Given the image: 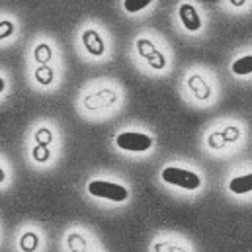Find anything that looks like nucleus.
<instances>
[{
	"label": "nucleus",
	"instance_id": "nucleus-1",
	"mask_svg": "<svg viewBox=\"0 0 252 252\" xmlns=\"http://www.w3.org/2000/svg\"><path fill=\"white\" fill-rule=\"evenodd\" d=\"M162 180L170 186L182 189H197L201 186V178L186 168H178V166H166L162 170Z\"/></svg>",
	"mask_w": 252,
	"mask_h": 252
},
{
	"label": "nucleus",
	"instance_id": "nucleus-8",
	"mask_svg": "<svg viewBox=\"0 0 252 252\" xmlns=\"http://www.w3.org/2000/svg\"><path fill=\"white\" fill-rule=\"evenodd\" d=\"M153 0H124V8L129 14H137L141 10H145Z\"/></svg>",
	"mask_w": 252,
	"mask_h": 252
},
{
	"label": "nucleus",
	"instance_id": "nucleus-6",
	"mask_svg": "<svg viewBox=\"0 0 252 252\" xmlns=\"http://www.w3.org/2000/svg\"><path fill=\"white\" fill-rule=\"evenodd\" d=\"M82 41H84L86 49H88L92 55H102V53H104V43H102V39H100V35H98L96 32H86V33L82 35Z\"/></svg>",
	"mask_w": 252,
	"mask_h": 252
},
{
	"label": "nucleus",
	"instance_id": "nucleus-10",
	"mask_svg": "<svg viewBox=\"0 0 252 252\" xmlns=\"http://www.w3.org/2000/svg\"><path fill=\"white\" fill-rule=\"evenodd\" d=\"M2 90H4V80L0 78V92H2Z\"/></svg>",
	"mask_w": 252,
	"mask_h": 252
},
{
	"label": "nucleus",
	"instance_id": "nucleus-7",
	"mask_svg": "<svg viewBox=\"0 0 252 252\" xmlns=\"http://www.w3.org/2000/svg\"><path fill=\"white\" fill-rule=\"evenodd\" d=\"M231 70L239 76H247L252 72V55H245L241 59H237L235 63L231 64Z\"/></svg>",
	"mask_w": 252,
	"mask_h": 252
},
{
	"label": "nucleus",
	"instance_id": "nucleus-4",
	"mask_svg": "<svg viewBox=\"0 0 252 252\" xmlns=\"http://www.w3.org/2000/svg\"><path fill=\"white\" fill-rule=\"evenodd\" d=\"M178 16H180V22L184 24V28L188 32H197L201 28V18L197 14V10L191 6V4H182L180 10H178Z\"/></svg>",
	"mask_w": 252,
	"mask_h": 252
},
{
	"label": "nucleus",
	"instance_id": "nucleus-5",
	"mask_svg": "<svg viewBox=\"0 0 252 252\" xmlns=\"http://www.w3.org/2000/svg\"><path fill=\"white\" fill-rule=\"evenodd\" d=\"M229 189L233 193H249L252 191V172L251 174H243V176H237L229 182Z\"/></svg>",
	"mask_w": 252,
	"mask_h": 252
},
{
	"label": "nucleus",
	"instance_id": "nucleus-2",
	"mask_svg": "<svg viewBox=\"0 0 252 252\" xmlns=\"http://www.w3.org/2000/svg\"><path fill=\"white\" fill-rule=\"evenodd\" d=\"M88 191L94 197L110 199V201H126L127 195H129L126 186L116 184V182H110V180H92L88 184Z\"/></svg>",
	"mask_w": 252,
	"mask_h": 252
},
{
	"label": "nucleus",
	"instance_id": "nucleus-3",
	"mask_svg": "<svg viewBox=\"0 0 252 252\" xmlns=\"http://www.w3.org/2000/svg\"><path fill=\"white\" fill-rule=\"evenodd\" d=\"M116 145L122 151H129V153H145L153 147V139L145 133L139 131H124L116 137Z\"/></svg>",
	"mask_w": 252,
	"mask_h": 252
},
{
	"label": "nucleus",
	"instance_id": "nucleus-9",
	"mask_svg": "<svg viewBox=\"0 0 252 252\" xmlns=\"http://www.w3.org/2000/svg\"><path fill=\"white\" fill-rule=\"evenodd\" d=\"M2 26H4V30H0V37L12 32V24H10V22H2Z\"/></svg>",
	"mask_w": 252,
	"mask_h": 252
}]
</instances>
